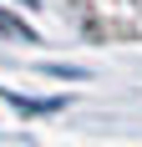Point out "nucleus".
Here are the masks:
<instances>
[{
  "label": "nucleus",
  "mask_w": 142,
  "mask_h": 147,
  "mask_svg": "<svg viewBox=\"0 0 142 147\" xmlns=\"http://www.w3.org/2000/svg\"><path fill=\"white\" fill-rule=\"evenodd\" d=\"M66 5L101 41H142V0H66Z\"/></svg>",
  "instance_id": "f257e3e1"
}]
</instances>
